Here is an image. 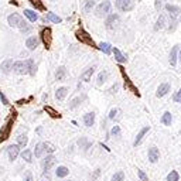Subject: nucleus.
I'll return each mask as SVG.
<instances>
[{
  "label": "nucleus",
  "mask_w": 181,
  "mask_h": 181,
  "mask_svg": "<svg viewBox=\"0 0 181 181\" xmlns=\"http://www.w3.org/2000/svg\"><path fill=\"white\" fill-rule=\"evenodd\" d=\"M65 75H67V68L65 67H58V69H57V72H55V78L58 81H61V79H64L65 78Z\"/></svg>",
  "instance_id": "nucleus-30"
},
{
  "label": "nucleus",
  "mask_w": 181,
  "mask_h": 181,
  "mask_svg": "<svg viewBox=\"0 0 181 181\" xmlns=\"http://www.w3.org/2000/svg\"><path fill=\"white\" fill-rule=\"evenodd\" d=\"M180 20H181V17H180Z\"/></svg>",
  "instance_id": "nucleus-54"
},
{
  "label": "nucleus",
  "mask_w": 181,
  "mask_h": 181,
  "mask_svg": "<svg viewBox=\"0 0 181 181\" xmlns=\"http://www.w3.org/2000/svg\"><path fill=\"white\" fill-rule=\"evenodd\" d=\"M24 16H26L30 21H37L38 20V14H37L36 12H33V10H28V9L24 10Z\"/></svg>",
  "instance_id": "nucleus-29"
},
{
  "label": "nucleus",
  "mask_w": 181,
  "mask_h": 181,
  "mask_svg": "<svg viewBox=\"0 0 181 181\" xmlns=\"http://www.w3.org/2000/svg\"><path fill=\"white\" fill-rule=\"evenodd\" d=\"M75 36H77V38L79 40L82 44H86V45H89V47H96L95 45V41L92 40V36L88 33V31H85L83 28H79L75 33Z\"/></svg>",
  "instance_id": "nucleus-1"
},
{
  "label": "nucleus",
  "mask_w": 181,
  "mask_h": 181,
  "mask_svg": "<svg viewBox=\"0 0 181 181\" xmlns=\"http://www.w3.org/2000/svg\"><path fill=\"white\" fill-rule=\"evenodd\" d=\"M55 150V146L51 144V143H45V152L47 153H53Z\"/></svg>",
  "instance_id": "nucleus-46"
},
{
  "label": "nucleus",
  "mask_w": 181,
  "mask_h": 181,
  "mask_svg": "<svg viewBox=\"0 0 181 181\" xmlns=\"http://www.w3.org/2000/svg\"><path fill=\"white\" fill-rule=\"evenodd\" d=\"M166 180L167 181H180V174H178L175 170H171V171L167 174Z\"/></svg>",
  "instance_id": "nucleus-32"
},
{
  "label": "nucleus",
  "mask_w": 181,
  "mask_h": 181,
  "mask_svg": "<svg viewBox=\"0 0 181 181\" xmlns=\"http://www.w3.org/2000/svg\"><path fill=\"white\" fill-rule=\"evenodd\" d=\"M112 181H125V173L123 171H116L112 175Z\"/></svg>",
  "instance_id": "nucleus-37"
},
{
  "label": "nucleus",
  "mask_w": 181,
  "mask_h": 181,
  "mask_svg": "<svg viewBox=\"0 0 181 181\" xmlns=\"http://www.w3.org/2000/svg\"><path fill=\"white\" fill-rule=\"evenodd\" d=\"M13 71H14L16 74H27V72H30L28 59H27V61H17V63H14Z\"/></svg>",
  "instance_id": "nucleus-5"
},
{
  "label": "nucleus",
  "mask_w": 181,
  "mask_h": 181,
  "mask_svg": "<svg viewBox=\"0 0 181 181\" xmlns=\"http://www.w3.org/2000/svg\"><path fill=\"white\" fill-rule=\"evenodd\" d=\"M26 47L28 48L30 51H34L37 47H38V38H37V37H30V38H27Z\"/></svg>",
  "instance_id": "nucleus-18"
},
{
  "label": "nucleus",
  "mask_w": 181,
  "mask_h": 181,
  "mask_svg": "<svg viewBox=\"0 0 181 181\" xmlns=\"http://www.w3.org/2000/svg\"><path fill=\"white\" fill-rule=\"evenodd\" d=\"M30 3L33 4L37 10H44V4L41 3V0H30Z\"/></svg>",
  "instance_id": "nucleus-39"
},
{
  "label": "nucleus",
  "mask_w": 181,
  "mask_h": 181,
  "mask_svg": "<svg viewBox=\"0 0 181 181\" xmlns=\"http://www.w3.org/2000/svg\"><path fill=\"white\" fill-rule=\"evenodd\" d=\"M99 174H101V168H96L95 173H93V175H92V180H96V178L99 177Z\"/></svg>",
  "instance_id": "nucleus-50"
},
{
  "label": "nucleus",
  "mask_w": 181,
  "mask_h": 181,
  "mask_svg": "<svg viewBox=\"0 0 181 181\" xmlns=\"http://www.w3.org/2000/svg\"><path fill=\"white\" fill-rule=\"evenodd\" d=\"M24 181H33V175H31V173L27 171L26 173V177H24Z\"/></svg>",
  "instance_id": "nucleus-47"
},
{
  "label": "nucleus",
  "mask_w": 181,
  "mask_h": 181,
  "mask_svg": "<svg viewBox=\"0 0 181 181\" xmlns=\"http://www.w3.org/2000/svg\"><path fill=\"white\" fill-rule=\"evenodd\" d=\"M137 175H139V178L142 181H148V177L146 175V173L143 170H137Z\"/></svg>",
  "instance_id": "nucleus-43"
},
{
  "label": "nucleus",
  "mask_w": 181,
  "mask_h": 181,
  "mask_svg": "<svg viewBox=\"0 0 181 181\" xmlns=\"http://www.w3.org/2000/svg\"><path fill=\"white\" fill-rule=\"evenodd\" d=\"M67 93H68V88H67V86H61V88H58L55 91V98L58 99V101H63L67 96Z\"/></svg>",
  "instance_id": "nucleus-22"
},
{
  "label": "nucleus",
  "mask_w": 181,
  "mask_h": 181,
  "mask_svg": "<svg viewBox=\"0 0 181 181\" xmlns=\"http://www.w3.org/2000/svg\"><path fill=\"white\" fill-rule=\"evenodd\" d=\"M45 152V143H37L36 144V150H34V154L36 157H41Z\"/></svg>",
  "instance_id": "nucleus-26"
},
{
  "label": "nucleus",
  "mask_w": 181,
  "mask_h": 181,
  "mask_svg": "<svg viewBox=\"0 0 181 181\" xmlns=\"http://www.w3.org/2000/svg\"><path fill=\"white\" fill-rule=\"evenodd\" d=\"M45 18H47L48 21H51V23H55V24H59L61 21H63V18L59 17V16H57L55 13H51V12H47Z\"/></svg>",
  "instance_id": "nucleus-23"
},
{
  "label": "nucleus",
  "mask_w": 181,
  "mask_h": 181,
  "mask_svg": "<svg viewBox=\"0 0 181 181\" xmlns=\"http://www.w3.org/2000/svg\"><path fill=\"white\" fill-rule=\"evenodd\" d=\"M147 156H148V161L154 164V163H157V161L160 160V150H158L156 146H152V147L148 148Z\"/></svg>",
  "instance_id": "nucleus-6"
},
{
  "label": "nucleus",
  "mask_w": 181,
  "mask_h": 181,
  "mask_svg": "<svg viewBox=\"0 0 181 181\" xmlns=\"http://www.w3.org/2000/svg\"><path fill=\"white\" fill-rule=\"evenodd\" d=\"M95 69H96L95 65L86 68L85 71L81 74V81H83V82H89V81H91V78H92V75H93V72H95Z\"/></svg>",
  "instance_id": "nucleus-12"
},
{
  "label": "nucleus",
  "mask_w": 181,
  "mask_h": 181,
  "mask_svg": "<svg viewBox=\"0 0 181 181\" xmlns=\"http://www.w3.org/2000/svg\"><path fill=\"white\" fill-rule=\"evenodd\" d=\"M13 65H14V63H13V59H6V61H3L2 63V69H3L4 74H9L10 69H13Z\"/></svg>",
  "instance_id": "nucleus-24"
},
{
  "label": "nucleus",
  "mask_w": 181,
  "mask_h": 181,
  "mask_svg": "<svg viewBox=\"0 0 181 181\" xmlns=\"http://www.w3.org/2000/svg\"><path fill=\"white\" fill-rule=\"evenodd\" d=\"M178 53H180V45H174L170 51V64L171 67L177 65V59H178Z\"/></svg>",
  "instance_id": "nucleus-11"
},
{
  "label": "nucleus",
  "mask_w": 181,
  "mask_h": 181,
  "mask_svg": "<svg viewBox=\"0 0 181 181\" xmlns=\"http://www.w3.org/2000/svg\"><path fill=\"white\" fill-rule=\"evenodd\" d=\"M98 48L102 51V53H105V54H106V55H109V54L112 53V50H113V47L109 44V43H101Z\"/></svg>",
  "instance_id": "nucleus-28"
},
{
  "label": "nucleus",
  "mask_w": 181,
  "mask_h": 181,
  "mask_svg": "<svg viewBox=\"0 0 181 181\" xmlns=\"http://www.w3.org/2000/svg\"><path fill=\"white\" fill-rule=\"evenodd\" d=\"M110 7H112L110 2H108V0L102 2V3L99 4V6L96 7V10H95L96 17L101 18V17H105V16H108V14H109V12H110Z\"/></svg>",
  "instance_id": "nucleus-2"
},
{
  "label": "nucleus",
  "mask_w": 181,
  "mask_h": 181,
  "mask_svg": "<svg viewBox=\"0 0 181 181\" xmlns=\"http://www.w3.org/2000/svg\"><path fill=\"white\" fill-rule=\"evenodd\" d=\"M0 99H2V102H3V105H9V102H7L6 96H4L3 92H0Z\"/></svg>",
  "instance_id": "nucleus-49"
},
{
  "label": "nucleus",
  "mask_w": 181,
  "mask_h": 181,
  "mask_svg": "<svg viewBox=\"0 0 181 181\" xmlns=\"http://www.w3.org/2000/svg\"><path fill=\"white\" fill-rule=\"evenodd\" d=\"M160 122L163 123L164 126H171V123H173V115H171V112H164L163 115H161V118H160Z\"/></svg>",
  "instance_id": "nucleus-19"
},
{
  "label": "nucleus",
  "mask_w": 181,
  "mask_h": 181,
  "mask_svg": "<svg viewBox=\"0 0 181 181\" xmlns=\"http://www.w3.org/2000/svg\"><path fill=\"white\" fill-rule=\"evenodd\" d=\"M18 28H20L23 33H27V31H30V26H28V24H27L24 20H21V23L18 24Z\"/></svg>",
  "instance_id": "nucleus-40"
},
{
  "label": "nucleus",
  "mask_w": 181,
  "mask_h": 181,
  "mask_svg": "<svg viewBox=\"0 0 181 181\" xmlns=\"http://www.w3.org/2000/svg\"><path fill=\"white\" fill-rule=\"evenodd\" d=\"M164 27H166V16H164V14H160V17H158L157 21H156L154 30H156V31H158V30H163Z\"/></svg>",
  "instance_id": "nucleus-25"
},
{
  "label": "nucleus",
  "mask_w": 181,
  "mask_h": 181,
  "mask_svg": "<svg viewBox=\"0 0 181 181\" xmlns=\"http://www.w3.org/2000/svg\"><path fill=\"white\" fill-rule=\"evenodd\" d=\"M67 181H72V180H67Z\"/></svg>",
  "instance_id": "nucleus-53"
},
{
  "label": "nucleus",
  "mask_w": 181,
  "mask_h": 181,
  "mask_svg": "<svg viewBox=\"0 0 181 181\" xmlns=\"http://www.w3.org/2000/svg\"><path fill=\"white\" fill-rule=\"evenodd\" d=\"M28 64H30V74L36 75V65H34V61L33 59H28Z\"/></svg>",
  "instance_id": "nucleus-45"
},
{
  "label": "nucleus",
  "mask_w": 181,
  "mask_h": 181,
  "mask_svg": "<svg viewBox=\"0 0 181 181\" xmlns=\"http://www.w3.org/2000/svg\"><path fill=\"white\" fill-rule=\"evenodd\" d=\"M108 77H109L108 71H101V72H99V75H98V79H96V85L101 86L102 83H105V82H106V79H108Z\"/></svg>",
  "instance_id": "nucleus-27"
},
{
  "label": "nucleus",
  "mask_w": 181,
  "mask_h": 181,
  "mask_svg": "<svg viewBox=\"0 0 181 181\" xmlns=\"http://www.w3.org/2000/svg\"><path fill=\"white\" fill-rule=\"evenodd\" d=\"M118 88H119V85H118V83H115V85L109 89V92L110 93H116V92H118Z\"/></svg>",
  "instance_id": "nucleus-48"
},
{
  "label": "nucleus",
  "mask_w": 181,
  "mask_h": 181,
  "mask_svg": "<svg viewBox=\"0 0 181 181\" xmlns=\"http://www.w3.org/2000/svg\"><path fill=\"white\" fill-rule=\"evenodd\" d=\"M44 109H45V112H47V113H50L51 118H61V115H59V113L57 112L55 109H53L51 106H45Z\"/></svg>",
  "instance_id": "nucleus-38"
},
{
  "label": "nucleus",
  "mask_w": 181,
  "mask_h": 181,
  "mask_svg": "<svg viewBox=\"0 0 181 181\" xmlns=\"http://www.w3.org/2000/svg\"><path fill=\"white\" fill-rule=\"evenodd\" d=\"M178 59L181 61V50H180V53H178Z\"/></svg>",
  "instance_id": "nucleus-52"
},
{
  "label": "nucleus",
  "mask_w": 181,
  "mask_h": 181,
  "mask_svg": "<svg viewBox=\"0 0 181 181\" xmlns=\"http://www.w3.org/2000/svg\"><path fill=\"white\" fill-rule=\"evenodd\" d=\"M83 123L86 128H92L95 123V112H88L86 115H83Z\"/></svg>",
  "instance_id": "nucleus-17"
},
{
  "label": "nucleus",
  "mask_w": 181,
  "mask_h": 181,
  "mask_svg": "<svg viewBox=\"0 0 181 181\" xmlns=\"http://www.w3.org/2000/svg\"><path fill=\"white\" fill-rule=\"evenodd\" d=\"M118 113H119V109H118V108H113V109H110L109 116H108V118H109L110 120H113V119L116 118V115H118Z\"/></svg>",
  "instance_id": "nucleus-42"
},
{
  "label": "nucleus",
  "mask_w": 181,
  "mask_h": 181,
  "mask_svg": "<svg viewBox=\"0 0 181 181\" xmlns=\"http://www.w3.org/2000/svg\"><path fill=\"white\" fill-rule=\"evenodd\" d=\"M12 119H9L6 123H4V126L2 128V132H0V143L4 142L6 139H9L10 136V130H12Z\"/></svg>",
  "instance_id": "nucleus-7"
},
{
  "label": "nucleus",
  "mask_w": 181,
  "mask_h": 181,
  "mask_svg": "<svg viewBox=\"0 0 181 181\" xmlns=\"http://www.w3.org/2000/svg\"><path fill=\"white\" fill-rule=\"evenodd\" d=\"M118 23H119V14H109V16H108V18H106V21H105L106 28H109V30L115 28Z\"/></svg>",
  "instance_id": "nucleus-10"
},
{
  "label": "nucleus",
  "mask_w": 181,
  "mask_h": 181,
  "mask_svg": "<svg viewBox=\"0 0 181 181\" xmlns=\"http://www.w3.org/2000/svg\"><path fill=\"white\" fill-rule=\"evenodd\" d=\"M150 132V126H144V128L142 129V130L137 133V136H136V139H134V142H133V146L134 147H137V146L142 143V140H143V137L146 136V134Z\"/></svg>",
  "instance_id": "nucleus-14"
},
{
  "label": "nucleus",
  "mask_w": 181,
  "mask_h": 181,
  "mask_svg": "<svg viewBox=\"0 0 181 181\" xmlns=\"http://www.w3.org/2000/svg\"><path fill=\"white\" fill-rule=\"evenodd\" d=\"M120 134V128L119 126H113L112 130H110V136H119Z\"/></svg>",
  "instance_id": "nucleus-44"
},
{
  "label": "nucleus",
  "mask_w": 181,
  "mask_h": 181,
  "mask_svg": "<svg viewBox=\"0 0 181 181\" xmlns=\"http://www.w3.org/2000/svg\"><path fill=\"white\" fill-rule=\"evenodd\" d=\"M41 40L44 43L45 48H51V43H53V31L50 27H43L41 28Z\"/></svg>",
  "instance_id": "nucleus-3"
},
{
  "label": "nucleus",
  "mask_w": 181,
  "mask_h": 181,
  "mask_svg": "<svg viewBox=\"0 0 181 181\" xmlns=\"http://www.w3.org/2000/svg\"><path fill=\"white\" fill-rule=\"evenodd\" d=\"M68 174H69L68 167H65V166H58V167H57L55 175H57L58 178H64V177H67Z\"/></svg>",
  "instance_id": "nucleus-21"
},
{
  "label": "nucleus",
  "mask_w": 181,
  "mask_h": 181,
  "mask_svg": "<svg viewBox=\"0 0 181 181\" xmlns=\"http://www.w3.org/2000/svg\"><path fill=\"white\" fill-rule=\"evenodd\" d=\"M115 4L120 12H130L134 9V0H116Z\"/></svg>",
  "instance_id": "nucleus-4"
},
{
  "label": "nucleus",
  "mask_w": 181,
  "mask_h": 181,
  "mask_svg": "<svg viewBox=\"0 0 181 181\" xmlns=\"http://www.w3.org/2000/svg\"><path fill=\"white\" fill-rule=\"evenodd\" d=\"M78 146H79L81 148H83V150H88L91 146H92V143L88 142V140L85 139V137H81L79 140H78Z\"/></svg>",
  "instance_id": "nucleus-31"
},
{
  "label": "nucleus",
  "mask_w": 181,
  "mask_h": 181,
  "mask_svg": "<svg viewBox=\"0 0 181 181\" xmlns=\"http://www.w3.org/2000/svg\"><path fill=\"white\" fill-rule=\"evenodd\" d=\"M7 23H9L10 27H18V24L21 23L20 14H17V13H13V14H10L9 17H7Z\"/></svg>",
  "instance_id": "nucleus-15"
},
{
  "label": "nucleus",
  "mask_w": 181,
  "mask_h": 181,
  "mask_svg": "<svg viewBox=\"0 0 181 181\" xmlns=\"http://www.w3.org/2000/svg\"><path fill=\"white\" fill-rule=\"evenodd\" d=\"M170 91H171V85H170L168 82H163V83L158 85L157 92H156V96H157V98H163V96H166Z\"/></svg>",
  "instance_id": "nucleus-8"
},
{
  "label": "nucleus",
  "mask_w": 181,
  "mask_h": 181,
  "mask_svg": "<svg viewBox=\"0 0 181 181\" xmlns=\"http://www.w3.org/2000/svg\"><path fill=\"white\" fill-rule=\"evenodd\" d=\"M20 146L18 144H12V146H9L7 147V154H9V158L10 160H16L17 158V156H18V150H20Z\"/></svg>",
  "instance_id": "nucleus-16"
},
{
  "label": "nucleus",
  "mask_w": 181,
  "mask_h": 181,
  "mask_svg": "<svg viewBox=\"0 0 181 181\" xmlns=\"http://www.w3.org/2000/svg\"><path fill=\"white\" fill-rule=\"evenodd\" d=\"M83 99H85V96H77V98H74L71 101V103H69V108H71V109H75L77 106H79V103L83 101Z\"/></svg>",
  "instance_id": "nucleus-34"
},
{
  "label": "nucleus",
  "mask_w": 181,
  "mask_h": 181,
  "mask_svg": "<svg viewBox=\"0 0 181 181\" xmlns=\"http://www.w3.org/2000/svg\"><path fill=\"white\" fill-rule=\"evenodd\" d=\"M93 7H95V0H86L85 6H83V10H85L86 13H89V12H92Z\"/></svg>",
  "instance_id": "nucleus-36"
},
{
  "label": "nucleus",
  "mask_w": 181,
  "mask_h": 181,
  "mask_svg": "<svg viewBox=\"0 0 181 181\" xmlns=\"http://www.w3.org/2000/svg\"><path fill=\"white\" fill-rule=\"evenodd\" d=\"M55 164V157H54L53 154H50V156H47L45 157V160H44V163H43V167H44V171H48V170L51 168V167Z\"/></svg>",
  "instance_id": "nucleus-20"
},
{
  "label": "nucleus",
  "mask_w": 181,
  "mask_h": 181,
  "mask_svg": "<svg viewBox=\"0 0 181 181\" xmlns=\"http://www.w3.org/2000/svg\"><path fill=\"white\" fill-rule=\"evenodd\" d=\"M166 10H167V13L170 14V18H171V20H175V18L180 16V13H181L180 7L175 6V4H171V3L166 4Z\"/></svg>",
  "instance_id": "nucleus-9"
},
{
  "label": "nucleus",
  "mask_w": 181,
  "mask_h": 181,
  "mask_svg": "<svg viewBox=\"0 0 181 181\" xmlns=\"http://www.w3.org/2000/svg\"><path fill=\"white\" fill-rule=\"evenodd\" d=\"M21 157H23V160H26L27 163H31L33 161V153H31V150H23V153H21Z\"/></svg>",
  "instance_id": "nucleus-33"
},
{
  "label": "nucleus",
  "mask_w": 181,
  "mask_h": 181,
  "mask_svg": "<svg viewBox=\"0 0 181 181\" xmlns=\"http://www.w3.org/2000/svg\"><path fill=\"white\" fill-rule=\"evenodd\" d=\"M161 9V0H156V10H160Z\"/></svg>",
  "instance_id": "nucleus-51"
},
{
  "label": "nucleus",
  "mask_w": 181,
  "mask_h": 181,
  "mask_svg": "<svg viewBox=\"0 0 181 181\" xmlns=\"http://www.w3.org/2000/svg\"><path fill=\"white\" fill-rule=\"evenodd\" d=\"M173 101H174L175 103H181V88L173 95Z\"/></svg>",
  "instance_id": "nucleus-41"
},
{
  "label": "nucleus",
  "mask_w": 181,
  "mask_h": 181,
  "mask_svg": "<svg viewBox=\"0 0 181 181\" xmlns=\"http://www.w3.org/2000/svg\"><path fill=\"white\" fill-rule=\"evenodd\" d=\"M27 143H28V139H27L26 134H20V136L17 137V144L20 146V147H26Z\"/></svg>",
  "instance_id": "nucleus-35"
},
{
  "label": "nucleus",
  "mask_w": 181,
  "mask_h": 181,
  "mask_svg": "<svg viewBox=\"0 0 181 181\" xmlns=\"http://www.w3.org/2000/svg\"><path fill=\"white\" fill-rule=\"evenodd\" d=\"M112 53H113V55H115V59H116V61H118L119 64H125V63H128V57H126L125 54L122 53V51L119 50V48L113 47Z\"/></svg>",
  "instance_id": "nucleus-13"
}]
</instances>
